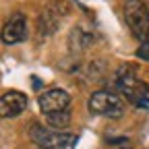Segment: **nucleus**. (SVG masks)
Here are the masks:
<instances>
[{
	"label": "nucleus",
	"mask_w": 149,
	"mask_h": 149,
	"mask_svg": "<svg viewBox=\"0 0 149 149\" xmlns=\"http://www.w3.org/2000/svg\"><path fill=\"white\" fill-rule=\"evenodd\" d=\"M0 37H2V42L6 46L21 44L25 37H27V19L21 13L13 15L8 21H6V25L2 27V31H0Z\"/></svg>",
	"instance_id": "0eeeda50"
},
{
	"label": "nucleus",
	"mask_w": 149,
	"mask_h": 149,
	"mask_svg": "<svg viewBox=\"0 0 149 149\" xmlns=\"http://www.w3.org/2000/svg\"><path fill=\"white\" fill-rule=\"evenodd\" d=\"M29 106V100L21 91H6L0 95V118H15L23 114Z\"/></svg>",
	"instance_id": "423d86ee"
},
{
	"label": "nucleus",
	"mask_w": 149,
	"mask_h": 149,
	"mask_svg": "<svg viewBox=\"0 0 149 149\" xmlns=\"http://www.w3.org/2000/svg\"><path fill=\"white\" fill-rule=\"evenodd\" d=\"M147 40H149V37H147Z\"/></svg>",
	"instance_id": "9b49d317"
},
{
	"label": "nucleus",
	"mask_w": 149,
	"mask_h": 149,
	"mask_svg": "<svg viewBox=\"0 0 149 149\" xmlns=\"http://www.w3.org/2000/svg\"><path fill=\"white\" fill-rule=\"evenodd\" d=\"M135 56H137V58H141L143 62H149V40H147V42H143V44L137 48Z\"/></svg>",
	"instance_id": "1a4fd4ad"
},
{
	"label": "nucleus",
	"mask_w": 149,
	"mask_h": 149,
	"mask_svg": "<svg viewBox=\"0 0 149 149\" xmlns=\"http://www.w3.org/2000/svg\"><path fill=\"white\" fill-rule=\"evenodd\" d=\"M122 149H133V147H128V145H124V147H122Z\"/></svg>",
	"instance_id": "9d476101"
},
{
	"label": "nucleus",
	"mask_w": 149,
	"mask_h": 149,
	"mask_svg": "<svg viewBox=\"0 0 149 149\" xmlns=\"http://www.w3.org/2000/svg\"><path fill=\"white\" fill-rule=\"evenodd\" d=\"M124 19H126V25H128L130 33L141 44L147 42V37H149V10L145 6V2H141V0H128L126 6H124Z\"/></svg>",
	"instance_id": "20e7f679"
},
{
	"label": "nucleus",
	"mask_w": 149,
	"mask_h": 149,
	"mask_svg": "<svg viewBox=\"0 0 149 149\" xmlns=\"http://www.w3.org/2000/svg\"><path fill=\"white\" fill-rule=\"evenodd\" d=\"M31 139L40 149H74V143H77L74 135L54 130L48 124H35L31 128Z\"/></svg>",
	"instance_id": "f03ea898"
},
{
	"label": "nucleus",
	"mask_w": 149,
	"mask_h": 149,
	"mask_svg": "<svg viewBox=\"0 0 149 149\" xmlns=\"http://www.w3.org/2000/svg\"><path fill=\"white\" fill-rule=\"evenodd\" d=\"M46 122L50 128L54 130H60V128H66L70 124V112L64 110V112H54V114H46Z\"/></svg>",
	"instance_id": "6e6552de"
},
{
	"label": "nucleus",
	"mask_w": 149,
	"mask_h": 149,
	"mask_svg": "<svg viewBox=\"0 0 149 149\" xmlns=\"http://www.w3.org/2000/svg\"><path fill=\"white\" fill-rule=\"evenodd\" d=\"M87 108L91 114L104 118H120L124 114V102L114 91H95L89 95Z\"/></svg>",
	"instance_id": "7ed1b4c3"
},
{
	"label": "nucleus",
	"mask_w": 149,
	"mask_h": 149,
	"mask_svg": "<svg viewBox=\"0 0 149 149\" xmlns=\"http://www.w3.org/2000/svg\"><path fill=\"white\" fill-rule=\"evenodd\" d=\"M116 87L126 95L128 102L137 106H143V102L149 97V85L137 77V68L133 64H126L116 72Z\"/></svg>",
	"instance_id": "f257e3e1"
},
{
	"label": "nucleus",
	"mask_w": 149,
	"mask_h": 149,
	"mask_svg": "<svg viewBox=\"0 0 149 149\" xmlns=\"http://www.w3.org/2000/svg\"><path fill=\"white\" fill-rule=\"evenodd\" d=\"M37 106H40L42 114H54V112H64L70 106V95L68 91H64L62 87H52L48 91H44L37 97Z\"/></svg>",
	"instance_id": "39448f33"
}]
</instances>
